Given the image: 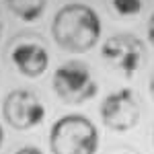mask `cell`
<instances>
[{
  "mask_svg": "<svg viewBox=\"0 0 154 154\" xmlns=\"http://www.w3.org/2000/svg\"><path fill=\"white\" fill-rule=\"evenodd\" d=\"M103 33L99 12L82 2H70L62 6L51 23V37L56 45L70 54L91 51Z\"/></svg>",
  "mask_w": 154,
  "mask_h": 154,
  "instance_id": "obj_1",
  "label": "cell"
},
{
  "mask_svg": "<svg viewBox=\"0 0 154 154\" xmlns=\"http://www.w3.org/2000/svg\"><path fill=\"white\" fill-rule=\"evenodd\" d=\"M49 150L51 154H97L99 130L86 115H62L49 130Z\"/></svg>",
  "mask_w": 154,
  "mask_h": 154,
  "instance_id": "obj_2",
  "label": "cell"
},
{
  "mask_svg": "<svg viewBox=\"0 0 154 154\" xmlns=\"http://www.w3.org/2000/svg\"><path fill=\"white\" fill-rule=\"evenodd\" d=\"M51 88L66 105H82L97 97L99 82L86 62L68 60L56 68L51 76Z\"/></svg>",
  "mask_w": 154,
  "mask_h": 154,
  "instance_id": "obj_3",
  "label": "cell"
},
{
  "mask_svg": "<svg viewBox=\"0 0 154 154\" xmlns=\"http://www.w3.org/2000/svg\"><path fill=\"white\" fill-rule=\"evenodd\" d=\"M6 56L25 78H41L49 68L48 41L39 33H19L11 39Z\"/></svg>",
  "mask_w": 154,
  "mask_h": 154,
  "instance_id": "obj_4",
  "label": "cell"
},
{
  "mask_svg": "<svg viewBox=\"0 0 154 154\" xmlns=\"http://www.w3.org/2000/svg\"><path fill=\"white\" fill-rule=\"evenodd\" d=\"M101 58L111 70L119 72L123 78H134L146 60L144 41L134 33H115L101 43Z\"/></svg>",
  "mask_w": 154,
  "mask_h": 154,
  "instance_id": "obj_5",
  "label": "cell"
},
{
  "mask_svg": "<svg viewBox=\"0 0 154 154\" xmlns=\"http://www.w3.org/2000/svg\"><path fill=\"white\" fill-rule=\"evenodd\" d=\"M45 103L35 91L29 88H17L11 91L4 103H2V117L12 130L27 131L31 128H37L45 119Z\"/></svg>",
  "mask_w": 154,
  "mask_h": 154,
  "instance_id": "obj_6",
  "label": "cell"
},
{
  "mask_svg": "<svg viewBox=\"0 0 154 154\" xmlns=\"http://www.w3.org/2000/svg\"><path fill=\"white\" fill-rule=\"evenodd\" d=\"M140 97L131 88L113 91L99 107L101 121L111 131H130L140 121Z\"/></svg>",
  "mask_w": 154,
  "mask_h": 154,
  "instance_id": "obj_7",
  "label": "cell"
},
{
  "mask_svg": "<svg viewBox=\"0 0 154 154\" xmlns=\"http://www.w3.org/2000/svg\"><path fill=\"white\" fill-rule=\"evenodd\" d=\"M4 2L6 8L12 12V17H17L23 23H33L41 19L48 6V0H4Z\"/></svg>",
  "mask_w": 154,
  "mask_h": 154,
  "instance_id": "obj_8",
  "label": "cell"
},
{
  "mask_svg": "<svg viewBox=\"0 0 154 154\" xmlns=\"http://www.w3.org/2000/svg\"><path fill=\"white\" fill-rule=\"evenodd\" d=\"M150 0H105V6L111 17L117 19H134L142 14Z\"/></svg>",
  "mask_w": 154,
  "mask_h": 154,
  "instance_id": "obj_9",
  "label": "cell"
},
{
  "mask_svg": "<svg viewBox=\"0 0 154 154\" xmlns=\"http://www.w3.org/2000/svg\"><path fill=\"white\" fill-rule=\"evenodd\" d=\"M12 154H43V150L37 148V146H21V148H17Z\"/></svg>",
  "mask_w": 154,
  "mask_h": 154,
  "instance_id": "obj_10",
  "label": "cell"
},
{
  "mask_svg": "<svg viewBox=\"0 0 154 154\" xmlns=\"http://www.w3.org/2000/svg\"><path fill=\"white\" fill-rule=\"evenodd\" d=\"M146 35H148V41H150V45L154 48V12H152V17L148 19V29H146Z\"/></svg>",
  "mask_w": 154,
  "mask_h": 154,
  "instance_id": "obj_11",
  "label": "cell"
},
{
  "mask_svg": "<svg viewBox=\"0 0 154 154\" xmlns=\"http://www.w3.org/2000/svg\"><path fill=\"white\" fill-rule=\"evenodd\" d=\"M148 91H150V97H152V101H154V74L150 76V82H148Z\"/></svg>",
  "mask_w": 154,
  "mask_h": 154,
  "instance_id": "obj_12",
  "label": "cell"
},
{
  "mask_svg": "<svg viewBox=\"0 0 154 154\" xmlns=\"http://www.w3.org/2000/svg\"><path fill=\"white\" fill-rule=\"evenodd\" d=\"M2 140H4V130H2V125H0V148H2Z\"/></svg>",
  "mask_w": 154,
  "mask_h": 154,
  "instance_id": "obj_13",
  "label": "cell"
},
{
  "mask_svg": "<svg viewBox=\"0 0 154 154\" xmlns=\"http://www.w3.org/2000/svg\"><path fill=\"white\" fill-rule=\"evenodd\" d=\"M2 31H4V25H2V17H0V37H2Z\"/></svg>",
  "mask_w": 154,
  "mask_h": 154,
  "instance_id": "obj_14",
  "label": "cell"
},
{
  "mask_svg": "<svg viewBox=\"0 0 154 154\" xmlns=\"http://www.w3.org/2000/svg\"><path fill=\"white\" fill-rule=\"evenodd\" d=\"M117 154H136L134 150H123V152H117Z\"/></svg>",
  "mask_w": 154,
  "mask_h": 154,
  "instance_id": "obj_15",
  "label": "cell"
},
{
  "mask_svg": "<svg viewBox=\"0 0 154 154\" xmlns=\"http://www.w3.org/2000/svg\"><path fill=\"white\" fill-rule=\"evenodd\" d=\"M152 142H154V131H152Z\"/></svg>",
  "mask_w": 154,
  "mask_h": 154,
  "instance_id": "obj_16",
  "label": "cell"
}]
</instances>
